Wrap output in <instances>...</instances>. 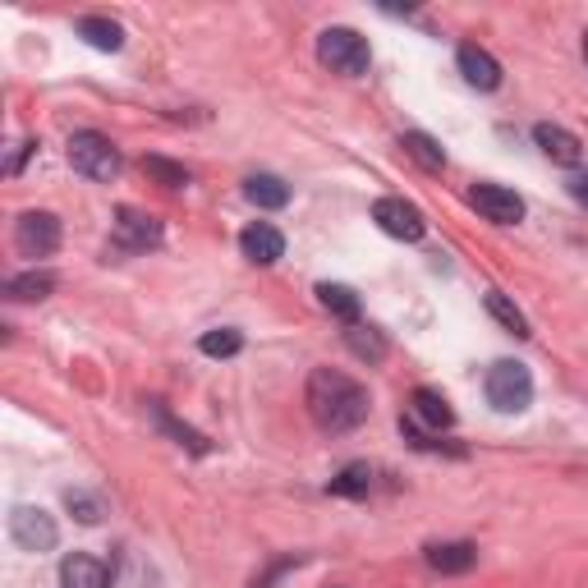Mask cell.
<instances>
[{
  "label": "cell",
  "mask_w": 588,
  "mask_h": 588,
  "mask_svg": "<svg viewBox=\"0 0 588 588\" xmlns=\"http://www.w3.org/2000/svg\"><path fill=\"white\" fill-rule=\"evenodd\" d=\"M308 413L322 432H355L368 419V391L340 368L308 372Z\"/></svg>",
  "instance_id": "1"
},
{
  "label": "cell",
  "mask_w": 588,
  "mask_h": 588,
  "mask_svg": "<svg viewBox=\"0 0 588 588\" xmlns=\"http://www.w3.org/2000/svg\"><path fill=\"white\" fill-rule=\"evenodd\" d=\"M69 166H74L79 176L97 180V185H111L120 176V148L111 143L107 133L83 129V133L69 138Z\"/></svg>",
  "instance_id": "2"
},
{
  "label": "cell",
  "mask_w": 588,
  "mask_h": 588,
  "mask_svg": "<svg viewBox=\"0 0 588 588\" xmlns=\"http://www.w3.org/2000/svg\"><path fill=\"white\" fill-rule=\"evenodd\" d=\"M482 391H488V405L501 409V413H525L534 405V372L525 363L515 359H501L488 368V382H482Z\"/></svg>",
  "instance_id": "3"
},
{
  "label": "cell",
  "mask_w": 588,
  "mask_h": 588,
  "mask_svg": "<svg viewBox=\"0 0 588 588\" xmlns=\"http://www.w3.org/2000/svg\"><path fill=\"white\" fill-rule=\"evenodd\" d=\"M318 60L345 79H359V74H368L372 51H368V38H359L355 28H327L318 38Z\"/></svg>",
  "instance_id": "4"
},
{
  "label": "cell",
  "mask_w": 588,
  "mask_h": 588,
  "mask_svg": "<svg viewBox=\"0 0 588 588\" xmlns=\"http://www.w3.org/2000/svg\"><path fill=\"white\" fill-rule=\"evenodd\" d=\"M10 538L23 551H51L60 542V529H56V520H51L42 506H14V515H10Z\"/></svg>",
  "instance_id": "5"
},
{
  "label": "cell",
  "mask_w": 588,
  "mask_h": 588,
  "mask_svg": "<svg viewBox=\"0 0 588 588\" xmlns=\"http://www.w3.org/2000/svg\"><path fill=\"white\" fill-rule=\"evenodd\" d=\"M14 249L23 258H51L60 249V221L51 212H23L14 221Z\"/></svg>",
  "instance_id": "6"
},
{
  "label": "cell",
  "mask_w": 588,
  "mask_h": 588,
  "mask_svg": "<svg viewBox=\"0 0 588 588\" xmlns=\"http://www.w3.org/2000/svg\"><path fill=\"white\" fill-rule=\"evenodd\" d=\"M372 221L382 226L391 239H405V245L423 239V230H428L423 212H419L413 202H405V198H377V202H372Z\"/></svg>",
  "instance_id": "7"
},
{
  "label": "cell",
  "mask_w": 588,
  "mask_h": 588,
  "mask_svg": "<svg viewBox=\"0 0 588 588\" xmlns=\"http://www.w3.org/2000/svg\"><path fill=\"white\" fill-rule=\"evenodd\" d=\"M469 202H474L488 221H497V226L525 221V202H520V193H515V189H501V185H474V189H469Z\"/></svg>",
  "instance_id": "8"
},
{
  "label": "cell",
  "mask_w": 588,
  "mask_h": 588,
  "mask_svg": "<svg viewBox=\"0 0 588 588\" xmlns=\"http://www.w3.org/2000/svg\"><path fill=\"white\" fill-rule=\"evenodd\" d=\"M116 239H120V249L143 253V249L161 245V221L148 217V212H133V207H120L116 212Z\"/></svg>",
  "instance_id": "9"
},
{
  "label": "cell",
  "mask_w": 588,
  "mask_h": 588,
  "mask_svg": "<svg viewBox=\"0 0 588 588\" xmlns=\"http://www.w3.org/2000/svg\"><path fill=\"white\" fill-rule=\"evenodd\" d=\"M239 249H245L249 262L271 267V262H281V258H286V235L276 230V226H267V221H253L245 235H239Z\"/></svg>",
  "instance_id": "10"
},
{
  "label": "cell",
  "mask_w": 588,
  "mask_h": 588,
  "mask_svg": "<svg viewBox=\"0 0 588 588\" xmlns=\"http://www.w3.org/2000/svg\"><path fill=\"white\" fill-rule=\"evenodd\" d=\"M456 64H460V74H465L469 88H478V92H497V88H501V64H497L492 51H482V47H460Z\"/></svg>",
  "instance_id": "11"
},
{
  "label": "cell",
  "mask_w": 588,
  "mask_h": 588,
  "mask_svg": "<svg viewBox=\"0 0 588 588\" xmlns=\"http://www.w3.org/2000/svg\"><path fill=\"white\" fill-rule=\"evenodd\" d=\"M534 143L542 148L547 161H557V166H579V157H584V143L561 124H534Z\"/></svg>",
  "instance_id": "12"
},
{
  "label": "cell",
  "mask_w": 588,
  "mask_h": 588,
  "mask_svg": "<svg viewBox=\"0 0 588 588\" xmlns=\"http://www.w3.org/2000/svg\"><path fill=\"white\" fill-rule=\"evenodd\" d=\"M60 588H111V570L88 551H74L60 561Z\"/></svg>",
  "instance_id": "13"
},
{
  "label": "cell",
  "mask_w": 588,
  "mask_h": 588,
  "mask_svg": "<svg viewBox=\"0 0 588 588\" xmlns=\"http://www.w3.org/2000/svg\"><path fill=\"white\" fill-rule=\"evenodd\" d=\"M423 557H428V566H432L437 575H465V570H474V561H478V547H474V542H432Z\"/></svg>",
  "instance_id": "14"
},
{
  "label": "cell",
  "mask_w": 588,
  "mask_h": 588,
  "mask_svg": "<svg viewBox=\"0 0 588 588\" xmlns=\"http://www.w3.org/2000/svg\"><path fill=\"white\" fill-rule=\"evenodd\" d=\"M79 38H83L88 47H97V51H120V47H124V28H120L116 19L88 14V19H79Z\"/></svg>",
  "instance_id": "15"
},
{
  "label": "cell",
  "mask_w": 588,
  "mask_h": 588,
  "mask_svg": "<svg viewBox=\"0 0 588 588\" xmlns=\"http://www.w3.org/2000/svg\"><path fill=\"white\" fill-rule=\"evenodd\" d=\"M245 198L253 207H267V212H276V207H286L290 202V185L281 176H249L245 180Z\"/></svg>",
  "instance_id": "16"
},
{
  "label": "cell",
  "mask_w": 588,
  "mask_h": 588,
  "mask_svg": "<svg viewBox=\"0 0 588 588\" xmlns=\"http://www.w3.org/2000/svg\"><path fill=\"white\" fill-rule=\"evenodd\" d=\"M413 419H423L428 428H451V423H456V409L446 405L441 391L419 387V391H413Z\"/></svg>",
  "instance_id": "17"
},
{
  "label": "cell",
  "mask_w": 588,
  "mask_h": 588,
  "mask_svg": "<svg viewBox=\"0 0 588 588\" xmlns=\"http://www.w3.org/2000/svg\"><path fill=\"white\" fill-rule=\"evenodd\" d=\"M318 303L327 308L331 318H340V322H359V295L350 290V286H331V281H322L318 286Z\"/></svg>",
  "instance_id": "18"
},
{
  "label": "cell",
  "mask_w": 588,
  "mask_h": 588,
  "mask_svg": "<svg viewBox=\"0 0 588 588\" xmlns=\"http://www.w3.org/2000/svg\"><path fill=\"white\" fill-rule=\"evenodd\" d=\"M345 345H350V355H359L368 363H382L387 359V340H382V331H377V327L355 322L350 331H345Z\"/></svg>",
  "instance_id": "19"
},
{
  "label": "cell",
  "mask_w": 588,
  "mask_h": 588,
  "mask_svg": "<svg viewBox=\"0 0 588 588\" xmlns=\"http://www.w3.org/2000/svg\"><path fill=\"white\" fill-rule=\"evenodd\" d=\"M336 497H368L372 492V469L368 465H345L336 478H331V488Z\"/></svg>",
  "instance_id": "20"
},
{
  "label": "cell",
  "mask_w": 588,
  "mask_h": 588,
  "mask_svg": "<svg viewBox=\"0 0 588 588\" xmlns=\"http://www.w3.org/2000/svg\"><path fill=\"white\" fill-rule=\"evenodd\" d=\"M198 350H202L207 359H230V355L245 350V336H239L235 327H217V331H207V336L198 340Z\"/></svg>",
  "instance_id": "21"
},
{
  "label": "cell",
  "mask_w": 588,
  "mask_h": 588,
  "mask_svg": "<svg viewBox=\"0 0 588 588\" xmlns=\"http://www.w3.org/2000/svg\"><path fill=\"white\" fill-rule=\"evenodd\" d=\"M148 409H152V419H157V423H161V428H166V432H170V437H176V441H180V446H189V451H198V456H207V441H202V437H198V432H193V428H185V423H180V419H170V409H166V405H161V400H152V405H148Z\"/></svg>",
  "instance_id": "22"
},
{
  "label": "cell",
  "mask_w": 588,
  "mask_h": 588,
  "mask_svg": "<svg viewBox=\"0 0 588 588\" xmlns=\"http://www.w3.org/2000/svg\"><path fill=\"white\" fill-rule=\"evenodd\" d=\"M6 290H10V299H47L56 290V276L51 271H23Z\"/></svg>",
  "instance_id": "23"
},
{
  "label": "cell",
  "mask_w": 588,
  "mask_h": 588,
  "mask_svg": "<svg viewBox=\"0 0 588 588\" xmlns=\"http://www.w3.org/2000/svg\"><path fill=\"white\" fill-rule=\"evenodd\" d=\"M413 161H419V166H428V170H446V152L432 143V138L428 133H405V143H400Z\"/></svg>",
  "instance_id": "24"
},
{
  "label": "cell",
  "mask_w": 588,
  "mask_h": 588,
  "mask_svg": "<svg viewBox=\"0 0 588 588\" xmlns=\"http://www.w3.org/2000/svg\"><path fill=\"white\" fill-rule=\"evenodd\" d=\"M488 313H492V318H497L506 331H515V336H529V322H525V313H520V308H515L506 295H497V290L488 295Z\"/></svg>",
  "instance_id": "25"
},
{
  "label": "cell",
  "mask_w": 588,
  "mask_h": 588,
  "mask_svg": "<svg viewBox=\"0 0 588 588\" xmlns=\"http://www.w3.org/2000/svg\"><path fill=\"white\" fill-rule=\"evenodd\" d=\"M143 170L157 185H166V189H185L189 185V170L176 166V161H166V157H143Z\"/></svg>",
  "instance_id": "26"
},
{
  "label": "cell",
  "mask_w": 588,
  "mask_h": 588,
  "mask_svg": "<svg viewBox=\"0 0 588 588\" xmlns=\"http://www.w3.org/2000/svg\"><path fill=\"white\" fill-rule=\"evenodd\" d=\"M64 506L74 510L83 525H97V520H101V501H97V497H88V492H64Z\"/></svg>",
  "instance_id": "27"
},
{
  "label": "cell",
  "mask_w": 588,
  "mask_h": 588,
  "mask_svg": "<svg viewBox=\"0 0 588 588\" xmlns=\"http://www.w3.org/2000/svg\"><path fill=\"white\" fill-rule=\"evenodd\" d=\"M566 189H570V198H575V202H584V207H588V170H575V176L566 180Z\"/></svg>",
  "instance_id": "28"
},
{
  "label": "cell",
  "mask_w": 588,
  "mask_h": 588,
  "mask_svg": "<svg viewBox=\"0 0 588 588\" xmlns=\"http://www.w3.org/2000/svg\"><path fill=\"white\" fill-rule=\"evenodd\" d=\"M32 148H38V143H19V152H14V157H10V166H6V170H10V176H19V166H23V157H28Z\"/></svg>",
  "instance_id": "29"
},
{
  "label": "cell",
  "mask_w": 588,
  "mask_h": 588,
  "mask_svg": "<svg viewBox=\"0 0 588 588\" xmlns=\"http://www.w3.org/2000/svg\"><path fill=\"white\" fill-rule=\"evenodd\" d=\"M584 60H588V38H584Z\"/></svg>",
  "instance_id": "30"
}]
</instances>
